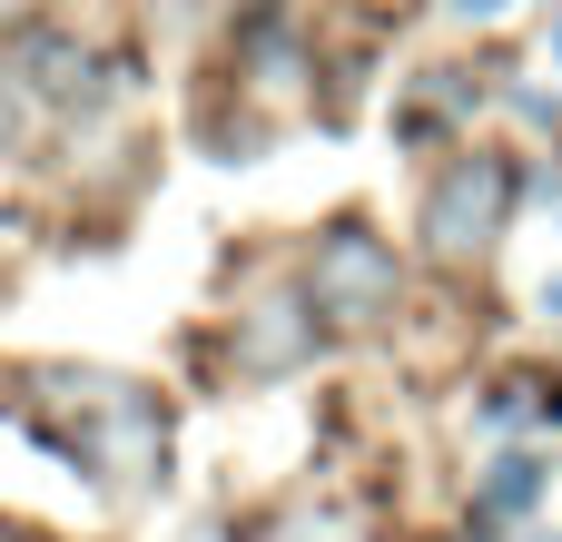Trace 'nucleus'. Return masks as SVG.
Masks as SVG:
<instances>
[{
    "label": "nucleus",
    "mask_w": 562,
    "mask_h": 542,
    "mask_svg": "<svg viewBox=\"0 0 562 542\" xmlns=\"http://www.w3.org/2000/svg\"><path fill=\"white\" fill-rule=\"evenodd\" d=\"M553 542H562V533H553Z\"/></svg>",
    "instance_id": "9"
},
{
    "label": "nucleus",
    "mask_w": 562,
    "mask_h": 542,
    "mask_svg": "<svg viewBox=\"0 0 562 542\" xmlns=\"http://www.w3.org/2000/svg\"><path fill=\"white\" fill-rule=\"evenodd\" d=\"M10 138H20V89L0 79V148H10Z\"/></svg>",
    "instance_id": "5"
},
{
    "label": "nucleus",
    "mask_w": 562,
    "mask_h": 542,
    "mask_svg": "<svg viewBox=\"0 0 562 542\" xmlns=\"http://www.w3.org/2000/svg\"><path fill=\"white\" fill-rule=\"evenodd\" d=\"M533 494H543V464H533V454H504L494 484H484V513H524Z\"/></svg>",
    "instance_id": "4"
},
{
    "label": "nucleus",
    "mask_w": 562,
    "mask_h": 542,
    "mask_svg": "<svg viewBox=\"0 0 562 542\" xmlns=\"http://www.w3.org/2000/svg\"><path fill=\"white\" fill-rule=\"evenodd\" d=\"M445 10H464V20H504L514 0H445Z\"/></svg>",
    "instance_id": "6"
},
{
    "label": "nucleus",
    "mask_w": 562,
    "mask_h": 542,
    "mask_svg": "<svg viewBox=\"0 0 562 542\" xmlns=\"http://www.w3.org/2000/svg\"><path fill=\"white\" fill-rule=\"evenodd\" d=\"M543 306H553V316H562V276H553V286H543Z\"/></svg>",
    "instance_id": "7"
},
{
    "label": "nucleus",
    "mask_w": 562,
    "mask_h": 542,
    "mask_svg": "<svg viewBox=\"0 0 562 542\" xmlns=\"http://www.w3.org/2000/svg\"><path fill=\"white\" fill-rule=\"evenodd\" d=\"M553 59H562V20H553Z\"/></svg>",
    "instance_id": "8"
},
{
    "label": "nucleus",
    "mask_w": 562,
    "mask_h": 542,
    "mask_svg": "<svg viewBox=\"0 0 562 542\" xmlns=\"http://www.w3.org/2000/svg\"><path fill=\"white\" fill-rule=\"evenodd\" d=\"M306 306L336 316V326H375L395 306V247L366 237V227H326L316 237V267H306Z\"/></svg>",
    "instance_id": "2"
},
{
    "label": "nucleus",
    "mask_w": 562,
    "mask_h": 542,
    "mask_svg": "<svg viewBox=\"0 0 562 542\" xmlns=\"http://www.w3.org/2000/svg\"><path fill=\"white\" fill-rule=\"evenodd\" d=\"M306 336H316V316L296 326V306H267V316H257V336H247V365H257V375H277V365H296V346H306Z\"/></svg>",
    "instance_id": "3"
},
{
    "label": "nucleus",
    "mask_w": 562,
    "mask_h": 542,
    "mask_svg": "<svg viewBox=\"0 0 562 542\" xmlns=\"http://www.w3.org/2000/svg\"><path fill=\"white\" fill-rule=\"evenodd\" d=\"M504 217H514V168L504 158H454L435 178V197H425V247L464 267V257H484L504 237Z\"/></svg>",
    "instance_id": "1"
}]
</instances>
